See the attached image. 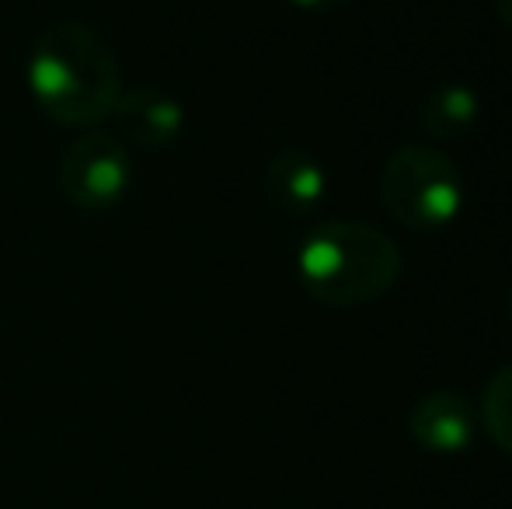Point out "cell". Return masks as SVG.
Here are the masks:
<instances>
[{"label":"cell","instance_id":"obj_4","mask_svg":"<svg viewBox=\"0 0 512 509\" xmlns=\"http://www.w3.org/2000/svg\"><path fill=\"white\" fill-rule=\"evenodd\" d=\"M133 185V157L108 133H84L60 154V189L74 206L91 213L112 210Z\"/></svg>","mask_w":512,"mask_h":509},{"label":"cell","instance_id":"obj_9","mask_svg":"<svg viewBox=\"0 0 512 509\" xmlns=\"http://www.w3.org/2000/svg\"><path fill=\"white\" fill-rule=\"evenodd\" d=\"M478 422L499 450L512 454V363L495 370V377L485 384L478 408Z\"/></svg>","mask_w":512,"mask_h":509},{"label":"cell","instance_id":"obj_2","mask_svg":"<svg viewBox=\"0 0 512 509\" xmlns=\"http://www.w3.org/2000/svg\"><path fill=\"white\" fill-rule=\"evenodd\" d=\"M297 276L328 307H359L384 297L401 276V252L384 231L356 220H331L300 241Z\"/></svg>","mask_w":512,"mask_h":509},{"label":"cell","instance_id":"obj_5","mask_svg":"<svg viewBox=\"0 0 512 509\" xmlns=\"http://www.w3.org/2000/svg\"><path fill=\"white\" fill-rule=\"evenodd\" d=\"M474 429L478 412L460 391H429L408 412V433L429 454H464Z\"/></svg>","mask_w":512,"mask_h":509},{"label":"cell","instance_id":"obj_3","mask_svg":"<svg viewBox=\"0 0 512 509\" xmlns=\"http://www.w3.org/2000/svg\"><path fill=\"white\" fill-rule=\"evenodd\" d=\"M380 196L398 224L411 231H439L460 213L464 178L446 150L429 143H405L380 171Z\"/></svg>","mask_w":512,"mask_h":509},{"label":"cell","instance_id":"obj_7","mask_svg":"<svg viewBox=\"0 0 512 509\" xmlns=\"http://www.w3.org/2000/svg\"><path fill=\"white\" fill-rule=\"evenodd\" d=\"M265 189L276 199V206L300 217V213H310L321 206L324 192H328V178H324V168L307 150L286 147L265 168Z\"/></svg>","mask_w":512,"mask_h":509},{"label":"cell","instance_id":"obj_11","mask_svg":"<svg viewBox=\"0 0 512 509\" xmlns=\"http://www.w3.org/2000/svg\"><path fill=\"white\" fill-rule=\"evenodd\" d=\"M495 11H499V18L512 28V0H495Z\"/></svg>","mask_w":512,"mask_h":509},{"label":"cell","instance_id":"obj_12","mask_svg":"<svg viewBox=\"0 0 512 509\" xmlns=\"http://www.w3.org/2000/svg\"><path fill=\"white\" fill-rule=\"evenodd\" d=\"M509 314H512V290H509Z\"/></svg>","mask_w":512,"mask_h":509},{"label":"cell","instance_id":"obj_10","mask_svg":"<svg viewBox=\"0 0 512 509\" xmlns=\"http://www.w3.org/2000/svg\"><path fill=\"white\" fill-rule=\"evenodd\" d=\"M293 7H300V11H335V7H342L345 0H290Z\"/></svg>","mask_w":512,"mask_h":509},{"label":"cell","instance_id":"obj_8","mask_svg":"<svg viewBox=\"0 0 512 509\" xmlns=\"http://www.w3.org/2000/svg\"><path fill=\"white\" fill-rule=\"evenodd\" d=\"M478 95L467 84H443L432 88L422 102V129L432 140H457L478 123Z\"/></svg>","mask_w":512,"mask_h":509},{"label":"cell","instance_id":"obj_6","mask_svg":"<svg viewBox=\"0 0 512 509\" xmlns=\"http://www.w3.org/2000/svg\"><path fill=\"white\" fill-rule=\"evenodd\" d=\"M112 119L129 143H140V147L150 150H161L168 143H175L185 126L182 105L161 88L122 91L119 102H115Z\"/></svg>","mask_w":512,"mask_h":509},{"label":"cell","instance_id":"obj_1","mask_svg":"<svg viewBox=\"0 0 512 509\" xmlns=\"http://www.w3.org/2000/svg\"><path fill=\"white\" fill-rule=\"evenodd\" d=\"M28 88L53 123L91 129L115 112L122 95L119 63L91 25L56 21L32 42Z\"/></svg>","mask_w":512,"mask_h":509}]
</instances>
